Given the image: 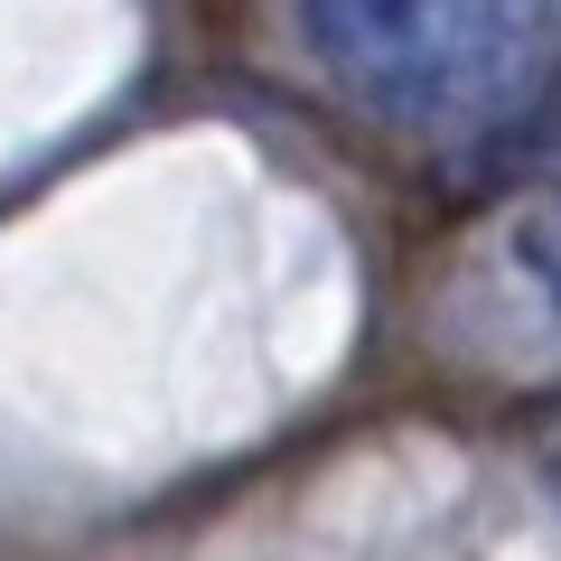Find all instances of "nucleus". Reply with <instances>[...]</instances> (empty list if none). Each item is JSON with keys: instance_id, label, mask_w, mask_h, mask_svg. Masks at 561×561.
I'll return each instance as SVG.
<instances>
[{"instance_id": "1", "label": "nucleus", "mask_w": 561, "mask_h": 561, "mask_svg": "<svg viewBox=\"0 0 561 561\" xmlns=\"http://www.w3.org/2000/svg\"><path fill=\"white\" fill-rule=\"evenodd\" d=\"M319 76L421 140L496 131L561 47V0H300Z\"/></svg>"}, {"instance_id": "2", "label": "nucleus", "mask_w": 561, "mask_h": 561, "mask_svg": "<svg viewBox=\"0 0 561 561\" xmlns=\"http://www.w3.org/2000/svg\"><path fill=\"white\" fill-rule=\"evenodd\" d=\"M515 253H524V280H534V300L552 309V328H561V187L534 206V216H524Z\"/></svg>"}, {"instance_id": "3", "label": "nucleus", "mask_w": 561, "mask_h": 561, "mask_svg": "<svg viewBox=\"0 0 561 561\" xmlns=\"http://www.w3.org/2000/svg\"><path fill=\"white\" fill-rule=\"evenodd\" d=\"M552 496H561V478H552Z\"/></svg>"}]
</instances>
